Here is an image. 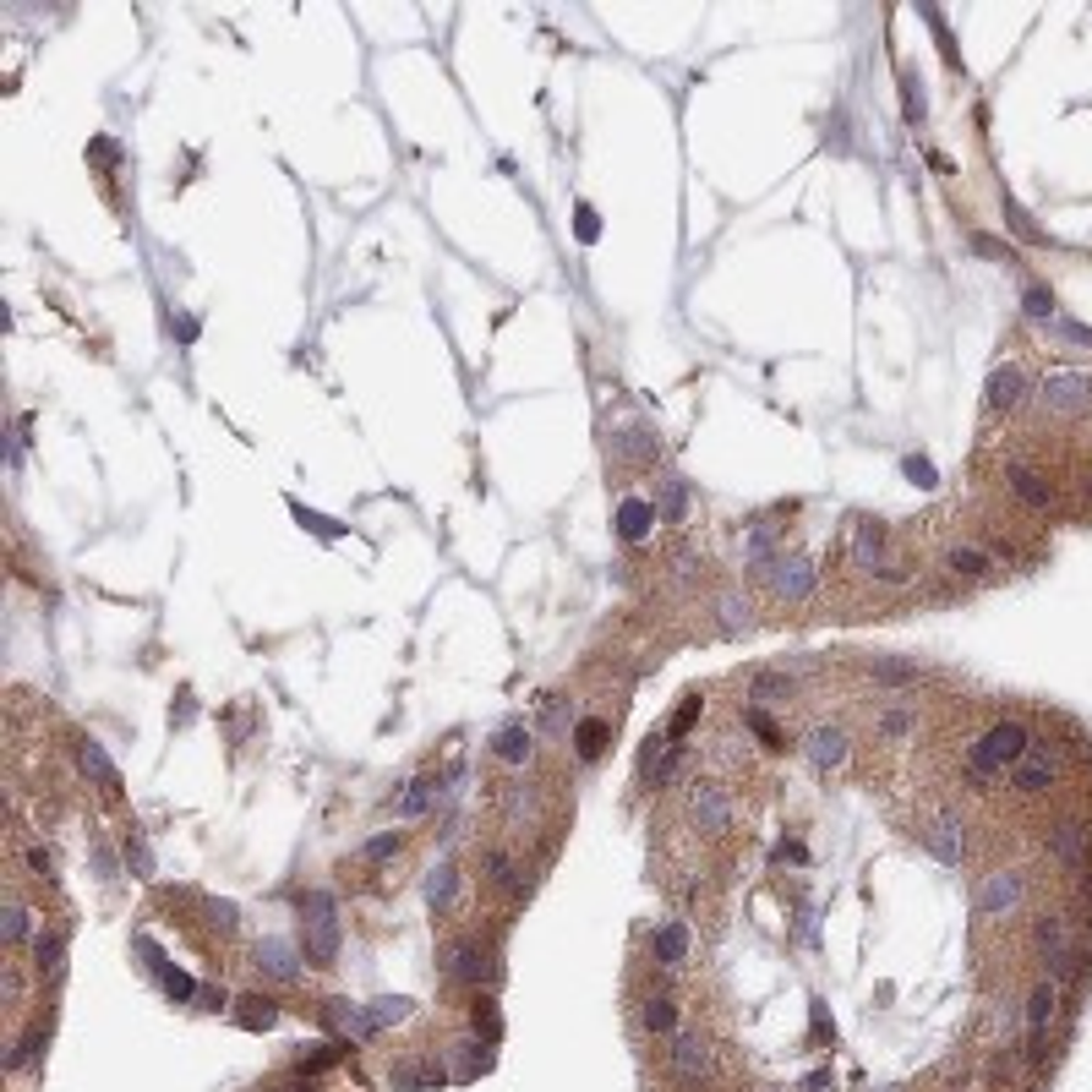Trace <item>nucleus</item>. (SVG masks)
<instances>
[{"instance_id": "obj_1", "label": "nucleus", "mask_w": 1092, "mask_h": 1092, "mask_svg": "<svg viewBox=\"0 0 1092 1092\" xmlns=\"http://www.w3.org/2000/svg\"><path fill=\"white\" fill-rule=\"evenodd\" d=\"M1027 743L1032 738H1027V727H1021V722H994L978 743H972V782H978V787L1000 782L1005 765H1016L1021 754H1027Z\"/></svg>"}, {"instance_id": "obj_2", "label": "nucleus", "mask_w": 1092, "mask_h": 1092, "mask_svg": "<svg viewBox=\"0 0 1092 1092\" xmlns=\"http://www.w3.org/2000/svg\"><path fill=\"white\" fill-rule=\"evenodd\" d=\"M300 917H306V956L317 967H328L339 956V901L328 890H306L300 896Z\"/></svg>"}, {"instance_id": "obj_3", "label": "nucleus", "mask_w": 1092, "mask_h": 1092, "mask_svg": "<svg viewBox=\"0 0 1092 1092\" xmlns=\"http://www.w3.org/2000/svg\"><path fill=\"white\" fill-rule=\"evenodd\" d=\"M1054 782H1060V754H1054L1049 743H1027V754L1010 765V787H1016L1021 798H1038V793H1049Z\"/></svg>"}, {"instance_id": "obj_4", "label": "nucleus", "mask_w": 1092, "mask_h": 1092, "mask_svg": "<svg viewBox=\"0 0 1092 1092\" xmlns=\"http://www.w3.org/2000/svg\"><path fill=\"white\" fill-rule=\"evenodd\" d=\"M1021 896H1027V879L1016 874V868H1000V874H989L978 885V896H972V912L978 917H1000V912H1016Z\"/></svg>"}, {"instance_id": "obj_5", "label": "nucleus", "mask_w": 1092, "mask_h": 1092, "mask_svg": "<svg viewBox=\"0 0 1092 1092\" xmlns=\"http://www.w3.org/2000/svg\"><path fill=\"white\" fill-rule=\"evenodd\" d=\"M1087 404H1092V377L1087 371H1060V377L1043 382V410L1076 415V410H1087Z\"/></svg>"}, {"instance_id": "obj_6", "label": "nucleus", "mask_w": 1092, "mask_h": 1092, "mask_svg": "<svg viewBox=\"0 0 1092 1092\" xmlns=\"http://www.w3.org/2000/svg\"><path fill=\"white\" fill-rule=\"evenodd\" d=\"M765 579H771V590L782 601H804L815 596V563H804V557H776L771 568H760Z\"/></svg>"}, {"instance_id": "obj_7", "label": "nucleus", "mask_w": 1092, "mask_h": 1092, "mask_svg": "<svg viewBox=\"0 0 1092 1092\" xmlns=\"http://www.w3.org/2000/svg\"><path fill=\"white\" fill-rule=\"evenodd\" d=\"M672 1071H678L683 1082L711 1076V1049L700 1043V1032H678V1038H672Z\"/></svg>"}, {"instance_id": "obj_8", "label": "nucleus", "mask_w": 1092, "mask_h": 1092, "mask_svg": "<svg viewBox=\"0 0 1092 1092\" xmlns=\"http://www.w3.org/2000/svg\"><path fill=\"white\" fill-rule=\"evenodd\" d=\"M923 846L939 857L945 868H961V852H967V841H961V824L950 819V815H939L934 824L923 830Z\"/></svg>"}, {"instance_id": "obj_9", "label": "nucleus", "mask_w": 1092, "mask_h": 1092, "mask_svg": "<svg viewBox=\"0 0 1092 1092\" xmlns=\"http://www.w3.org/2000/svg\"><path fill=\"white\" fill-rule=\"evenodd\" d=\"M694 819H700V830H727L732 824V804L716 782H694Z\"/></svg>"}, {"instance_id": "obj_10", "label": "nucleus", "mask_w": 1092, "mask_h": 1092, "mask_svg": "<svg viewBox=\"0 0 1092 1092\" xmlns=\"http://www.w3.org/2000/svg\"><path fill=\"white\" fill-rule=\"evenodd\" d=\"M1049 852L1060 857L1065 868H1076V874H1082V868H1087V824H1071V819L1054 824V830H1049Z\"/></svg>"}, {"instance_id": "obj_11", "label": "nucleus", "mask_w": 1092, "mask_h": 1092, "mask_svg": "<svg viewBox=\"0 0 1092 1092\" xmlns=\"http://www.w3.org/2000/svg\"><path fill=\"white\" fill-rule=\"evenodd\" d=\"M656 503H650V497H623L618 503V536L629 541V546H639L650 536V525H656Z\"/></svg>"}, {"instance_id": "obj_12", "label": "nucleus", "mask_w": 1092, "mask_h": 1092, "mask_svg": "<svg viewBox=\"0 0 1092 1092\" xmlns=\"http://www.w3.org/2000/svg\"><path fill=\"white\" fill-rule=\"evenodd\" d=\"M322 1021H328V1027H339L344 1038H371V1032H377L371 1010L350 1005V1000H322Z\"/></svg>"}, {"instance_id": "obj_13", "label": "nucleus", "mask_w": 1092, "mask_h": 1092, "mask_svg": "<svg viewBox=\"0 0 1092 1092\" xmlns=\"http://www.w3.org/2000/svg\"><path fill=\"white\" fill-rule=\"evenodd\" d=\"M650 503H656V514L667 519V525H683V519H689V481H683V475H661Z\"/></svg>"}, {"instance_id": "obj_14", "label": "nucleus", "mask_w": 1092, "mask_h": 1092, "mask_svg": "<svg viewBox=\"0 0 1092 1092\" xmlns=\"http://www.w3.org/2000/svg\"><path fill=\"white\" fill-rule=\"evenodd\" d=\"M492 754H497L503 765H530V754H536V732H530L525 722H508V727L492 738Z\"/></svg>"}, {"instance_id": "obj_15", "label": "nucleus", "mask_w": 1092, "mask_h": 1092, "mask_svg": "<svg viewBox=\"0 0 1092 1092\" xmlns=\"http://www.w3.org/2000/svg\"><path fill=\"white\" fill-rule=\"evenodd\" d=\"M804 749H809V760H815L819 771H835V765H846V732L841 727H815Z\"/></svg>"}, {"instance_id": "obj_16", "label": "nucleus", "mask_w": 1092, "mask_h": 1092, "mask_svg": "<svg viewBox=\"0 0 1092 1092\" xmlns=\"http://www.w3.org/2000/svg\"><path fill=\"white\" fill-rule=\"evenodd\" d=\"M77 765H83V771L104 787V793H121V771L110 765V754H104L99 738H83V743H77Z\"/></svg>"}, {"instance_id": "obj_17", "label": "nucleus", "mask_w": 1092, "mask_h": 1092, "mask_svg": "<svg viewBox=\"0 0 1092 1092\" xmlns=\"http://www.w3.org/2000/svg\"><path fill=\"white\" fill-rule=\"evenodd\" d=\"M749 700L760 705V711H765V705L793 700V672H787V667L782 672H754V678H749Z\"/></svg>"}, {"instance_id": "obj_18", "label": "nucleus", "mask_w": 1092, "mask_h": 1092, "mask_svg": "<svg viewBox=\"0 0 1092 1092\" xmlns=\"http://www.w3.org/2000/svg\"><path fill=\"white\" fill-rule=\"evenodd\" d=\"M650 945H656L661 967H683V961H689V928H683V923H661L656 934H650Z\"/></svg>"}, {"instance_id": "obj_19", "label": "nucleus", "mask_w": 1092, "mask_h": 1092, "mask_svg": "<svg viewBox=\"0 0 1092 1092\" xmlns=\"http://www.w3.org/2000/svg\"><path fill=\"white\" fill-rule=\"evenodd\" d=\"M443 793H448V787L437 782V776H415L410 793L393 804V815H399V819H415V815H426V809H432V798H443Z\"/></svg>"}, {"instance_id": "obj_20", "label": "nucleus", "mask_w": 1092, "mask_h": 1092, "mask_svg": "<svg viewBox=\"0 0 1092 1092\" xmlns=\"http://www.w3.org/2000/svg\"><path fill=\"white\" fill-rule=\"evenodd\" d=\"M1021 393H1027V377H1021V366H1000L989 377V410H1016Z\"/></svg>"}, {"instance_id": "obj_21", "label": "nucleus", "mask_w": 1092, "mask_h": 1092, "mask_svg": "<svg viewBox=\"0 0 1092 1092\" xmlns=\"http://www.w3.org/2000/svg\"><path fill=\"white\" fill-rule=\"evenodd\" d=\"M1054 983H1038L1032 989V1005H1027V1032H1032V1054H1043V1032H1049V1016H1054Z\"/></svg>"}, {"instance_id": "obj_22", "label": "nucleus", "mask_w": 1092, "mask_h": 1092, "mask_svg": "<svg viewBox=\"0 0 1092 1092\" xmlns=\"http://www.w3.org/2000/svg\"><path fill=\"white\" fill-rule=\"evenodd\" d=\"M258 967L269 972V978H278V983H289L300 972L295 967V950H289L284 939H263V945H258Z\"/></svg>"}, {"instance_id": "obj_23", "label": "nucleus", "mask_w": 1092, "mask_h": 1092, "mask_svg": "<svg viewBox=\"0 0 1092 1092\" xmlns=\"http://www.w3.org/2000/svg\"><path fill=\"white\" fill-rule=\"evenodd\" d=\"M33 956H39L44 978H61L66 972V939L55 934V928H39V934H33Z\"/></svg>"}, {"instance_id": "obj_24", "label": "nucleus", "mask_w": 1092, "mask_h": 1092, "mask_svg": "<svg viewBox=\"0 0 1092 1092\" xmlns=\"http://www.w3.org/2000/svg\"><path fill=\"white\" fill-rule=\"evenodd\" d=\"M607 738H612V722H607V716H585V722L574 727V749H579V760H601Z\"/></svg>"}, {"instance_id": "obj_25", "label": "nucleus", "mask_w": 1092, "mask_h": 1092, "mask_svg": "<svg viewBox=\"0 0 1092 1092\" xmlns=\"http://www.w3.org/2000/svg\"><path fill=\"white\" fill-rule=\"evenodd\" d=\"M879 546H885V525H879V519H868V525H857V541H852V563L863 568V574H874V568H879Z\"/></svg>"}, {"instance_id": "obj_26", "label": "nucleus", "mask_w": 1092, "mask_h": 1092, "mask_svg": "<svg viewBox=\"0 0 1092 1092\" xmlns=\"http://www.w3.org/2000/svg\"><path fill=\"white\" fill-rule=\"evenodd\" d=\"M612 454L629 459V464H645V459H656V437H650L645 426H629V432L612 437Z\"/></svg>"}, {"instance_id": "obj_27", "label": "nucleus", "mask_w": 1092, "mask_h": 1092, "mask_svg": "<svg viewBox=\"0 0 1092 1092\" xmlns=\"http://www.w3.org/2000/svg\"><path fill=\"white\" fill-rule=\"evenodd\" d=\"M486 972V956L475 945H454V956H448V978L454 983H481Z\"/></svg>"}, {"instance_id": "obj_28", "label": "nucleus", "mask_w": 1092, "mask_h": 1092, "mask_svg": "<svg viewBox=\"0 0 1092 1092\" xmlns=\"http://www.w3.org/2000/svg\"><path fill=\"white\" fill-rule=\"evenodd\" d=\"M236 1021H241L247 1032H269L273 1021H278V1005H273V1000H263V994H252V1000H241Z\"/></svg>"}, {"instance_id": "obj_29", "label": "nucleus", "mask_w": 1092, "mask_h": 1092, "mask_svg": "<svg viewBox=\"0 0 1092 1092\" xmlns=\"http://www.w3.org/2000/svg\"><path fill=\"white\" fill-rule=\"evenodd\" d=\"M1010 492L1021 497L1027 508H1049V486H1043V475H1032V470H1010Z\"/></svg>"}, {"instance_id": "obj_30", "label": "nucleus", "mask_w": 1092, "mask_h": 1092, "mask_svg": "<svg viewBox=\"0 0 1092 1092\" xmlns=\"http://www.w3.org/2000/svg\"><path fill=\"white\" fill-rule=\"evenodd\" d=\"M454 885H459L454 863H437V868H432V879H426V901H432V907L443 912L448 901H454Z\"/></svg>"}, {"instance_id": "obj_31", "label": "nucleus", "mask_w": 1092, "mask_h": 1092, "mask_svg": "<svg viewBox=\"0 0 1092 1092\" xmlns=\"http://www.w3.org/2000/svg\"><path fill=\"white\" fill-rule=\"evenodd\" d=\"M945 568H950V574H967V579H978V574H989V557H983L978 546H950Z\"/></svg>"}, {"instance_id": "obj_32", "label": "nucleus", "mask_w": 1092, "mask_h": 1092, "mask_svg": "<svg viewBox=\"0 0 1092 1092\" xmlns=\"http://www.w3.org/2000/svg\"><path fill=\"white\" fill-rule=\"evenodd\" d=\"M743 727H749V732H760V738H765V749H787V732L776 727L771 716L760 711V705H749V711H743Z\"/></svg>"}, {"instance_id": "obj_33", "label": "nucleus", "mask_w": 1092, "mask_h": 1092, "mask_svg": "<svg viewBox=\"0 0 1092 1092\" xmlns=\"http://www.w3.org/2000/svg\"><path fill=\"white\" fill-rule=\"evenodd\" d=\"M716 612H722V629H727V634H749V629H754L749 601H738V596H722V601H716Z\"/></svg>"}, {"instance_id": "obj_34", "label": "nucleus", "mask_w": 1092, "mask_h": 1092, "mask_svg": "<svg viewBox=\"0 0 1092 1092\" xmlns=\"http://www.w3.org/2000/svg\"><path fill=\"white\" fill-rule=\"evenodd\" d=\"M868 672H874L879 683H917V661H890V656H874V661H868Z\"/></svg>"}, {"instance_id": "obj_35", "label": "nucleus", "mask_w": 1092, "mask_h": 1092, "mask_svg": "<svg viewBox=\"0 0 1092 1092\" xmlns=\"http://www.w3.org/2000/svg\"><path fill=\"white\" fill-rule=\"evenodd\" d=\"M639 1016H645L650 1032H672V1027H678V1005L661 1000V994H656V1000H645V1010H639Z\"/></svg>"}, {"instance_id": "obj_36", "label": "nucleus", "mask_w": 1092, "mask_h": 1092, "mask_svg": "<svg viewBox=\"0 0 1092 1092\" xmlns=\"http://www.w3.org/2000/svg\"><path fill=\"white\" fill-rule=\"evenodd\" d=\"M700 711H705V700H700V694H683V705L672 711V722H667V738H683V732H689L694 722H700Z\"/></svg>"}, {"instance_id": "obj_37", "label": "nucleus", "mask_w": 1092, "mask_h": 1092, "mask_svg": "<svg viewBox=\"0 0 1092 1092\" xmlns=\"http://www.w3.org/2000/svg\"><path fill=\"white\" fill-rule=\"evenodd\" d=\"M901 110H907V121H912V126L928 115V99H923V83H917V72L901 77Z\"/></svg>"}, {"instance_id": "obj_38", "label": "nucleus", "mask_w": 1092, "mask_h": 1092, "mask_svg": "<svg viewBox=\"0 0 1092 1092\" xmlns=\"http://www.w3.org/2000/svg\"><path fill=\"white\" fill-rule=\"evenodd\" d=\"M486 879H492V885H503V890H514V885H519L514 857H508V852H486Z\"/></svg>"}, {"instance_id": "obj_39", "label": "nucleus", "mask_w": 1092, "mask_h": 1092, "mask_svg": "<svg viewBox=\"0 0 1092 1092\" xmlns=\"http://www.w3.org/2000/svg\"><path fill=\"white\" fill-rule=\"evenodd\" d=\"M1021 311H1027L1032 322H1049V317H1054V295H1049L1043 284H1032L1027 295H1021Z\"/></svg>"}, {"instance_id": "obj_40", "label": "nucleus", "mask_w": 1092, "mask_h": 1092, "mask_svg": "<svg viewBox=\"0 0 1092 1092\" xmlns=\"http://www.w3.org/2000/svg\"><path fill=\"white\" fill-rule=\"evenodd\" d=\"M470 1021H475V1032H486V1038H503V1016H497L492 1000H475Z\"/></svg>"}, {"instance_id": "obj_41", "label": "nucleus", "mask_w": 1092, "mask_h": 1092, "mask_svg": "<svg viewBox=\"0 0 1092 1092\" xmlns=\"http://www.w3.org/2000/svg\"><path fill=\"white\" fill-rule=\"evenodd\" d=\"M574 236L585 241V247H590V241H601V214H596L590 203H579V208H574Z\"/></svg>"}, {"instance_id": "obj_42", "label": "nucleus", "mask_w": 1092, "mask_h": 1092, "mask_svg": "<svg viewBox=\"0 0 1092 1092\" xmlns=\"http://www.w3.org/2000/svg\"><path fill=\"white\" fill-rule=\"evenodd\" d=\"M289 514H295L306 530H317V536H339V530H344L339 519H328V514H311V508H300V503H289Z\"/></svg>"}, {"instance_id": "obj_43", "label": "nucleus", "mask_w": 1092, "mask_h": 1092, "mask_svg": "<svg viewBox=\"0 0 1092 1092\" xmlns=\"http://www.w3.org/2000/svg\"><path fill=\"white\" fill-rule=\"evenodd\" d=\"M393 852H399V830H382V835H371V841L361 846L366 863H382V857H393Z\"/></svg>"}, {"instance_id": "obj_44", "label": "nucleus", "mask_w": 1092, "mask_h": 1092, "mask_svg": "<svg viewBox=\"0 0 1092 1092\" xmlns=\"http://www.w3.org/2000/svg\"><path fill=\"white\" fill-rule=\"evenodd\" d=\"M901 475H907L912 486H939L934 464H928V459H917V454H907V459H901Z\"/></svg>"}, {"instance_id": "obj_45", "label": "nucleus", "mask_w": 1092, "mask_h": 1092, "mask_svg": "<svg viewBox=\"0 0 1092 1092\" xmlns=\"http://www.w3.org/2000/svg\"><path fill=\"white\" fill-rule=\"evenodd\" d=\"M1005 219H1010V230H1016V236H1021V241H1032V247H1038V241H1043V230H1038V225H1032V219H1027V214H1021V208H1016V203H1010V197H1005Z\"/></svg>"}, {"instance_id": "obj_46", "label": "nucleus", "mask_w": 1092, "mask_h": 1092, "mask_svg": "<svg viewBox=\"0 0 1092 1092\" xmlns=\"http://www.w3.org/2000/svg\"><path fill=\"white\" fill-rule=\"evenodd\" d=\"M404 1016H410V1000H371V1021H377V1027L404 1021Z\"/></svg>"}, {"instance_id": "obj_47", "label": "nucleus", "mask_w": 1092, "mask_h": 1092, "mask_svg": "<svg viewBox=\"0 0 1092 1092\" xmlns=\"http://www.w3.org/2000/svg\"><path fill=\"white\" fill-rule=\"evenodd\" d=\"M972 252L978 258H994V263H1016V252L1005 247V241H994V236H972Z\"/></svg>"}, {"instance_id": "obj_48", "label": "nucleus", "mask_w": 1092, "mask_h": 1092, "mask_svg": "<svg viewBox=\"0 0 1092 1092\" xmlns=\"http://www.w3.org/2000/svg\"><path fill=\"white\" fill-rule=\"evenodd\" d=\"M159 978H165V989H170V1000H192V994H197V983H192V978H186V972H181V967H165V972H159Z\"/></svg>"}, {"instance_id": "obj_49", "label": "nucleus", "mask_w": 1092, "mask_h": 1092, "mask_svg": "<svg viewBox=\"0 0 1092 1092\" xmlns=\"http://www.w3.org/2000/svg\"><path fill=\"white\" fill-rule=\"evenodd\" d=\"M879 732H885L890 743H901V738L912 732V716H907V711H885V716H879Z\"/></svg>"}, {"instance_id": "obj_50", "label": "nucleus", "mask_w": 1092, "mask_h": 1092, "mask_svg": "<svg viewBox=\"0 0 1092 1092\" xmlns=\"http://www.w3.org/2000/svg\"><path fill=\"white\" fill-rule=\"evenodd\" d=\"M481 1071H486L481 1043H459V1076H481Z\"/></svg>"}, {"instance_id": "obj_51", "label": "nucleus", "mask_w": 1092, "mask_h": 1092, "mask_svg": "<svg viewBox=\"0 0 1092 1092\" xmlns=\"http://www.w3.org/2000/svg\"><path fill=\"white\" fill-rule=\"evenodd\" d=\"M126 863H132L137 874H154V852H148V841H137V835H132V841H126Z\"/></svg>"}, {"instance_id": "obj_52", "label": "nucleus", "mask_w": 1092, "mask_h": 1092, "mask_svg": "<svg viewBox=\"0 0 1092 1092\" xmlns=\"http://www.w3.org/2000/svg\"><path fill=\"white\" fill-rule=\"evenodd\" d=\"M22 934H28V912L11 901V907H6V939H22Z\"/></svg>"}, {"instance_id": "obj_53", "label": "nucleus", "mask_w": 1092, "mask_h": 1092, "mask_svg": "<svg viewBox=\"0 0 1092 1092\" xmlns=\"http://www.w3.org/2000/svg\"><path fill=\"white\" fill-rule=\"evenodd\" d=\"M541 705H546V711H541V732H552V738H557V732H563V705H557V700H541Z\"/></svg>"}, {"instance_id": "obj_54", "label": "nucleus", "mask_w": 1092, "mask_h": 1092, "mask_svg": "<svg viewBox=\"0 0 1092 1092\" xmlns=\"http://www.w3.org/2000/svg\"><path fill=\"white\" fill-rule=\"evenodd\" d=\"M88 154L99 159V165H121V148H115L110 137H99V143H88Z\"/></svg>"}, {"instance_id": "obj_55", "label": "nucleus", "mask_w": 1092, "mask_h": 1092, "mask_svg": "<svg viewBox=\"0 0 1092 1092\" xmlns=\"http://www.w3.org/2000/svg\"><path fill=\"white\" fill-rule=\"evenodd\" d=\"M1054 333L1071 344H1092V328H1082V322H1054Z\"/></svg>"}, {"instance_id": "obj_56", "label": "nucleus", "mask_w": 1092, "mask_h": 1092, "mask_svg": "<svg viewBox=\"0 0 1092 1092\" xmlns=\"http://www.w3.org/2000/svg\"><path fill=\"white\" fill-rule=\"evenodd\" d=\"M771 857H776V863H804L809 852H804V841H782V846H776Z\"/></svg>"}, {"instance_id": "obj_57", "label": "nucleus", "mask_w": 1092, "mask_h": 1092, "mask_svg": "<svg viewBox=\"0 0 1092 1092\" xmlns=\"http://www.w3.org/2000/svg\"><path fill=\"white\" fill-rule=\"evenodd\" d=\"M830 148H835V154H846V115H835V121H830Z\"/></svg>"}, {"instance_id": "obj_58", "label": "nucleus", "mask_w": 1092, "mask_h": 1092, "mask_svg": "<svg viewBox=\"0 0 1092 1092\" xmlns=\"http://www.w3.org/2000/svg\"><path fill=\"white\" fill-rule=\"evenodd\" d=\"M192 716H197L192 694H181V705H176V711H170V722H176V727H186V722H192Z\"/></svg>"}, {"instance_id": "obj_59", "label": "nucleus", "mask_w": 1092, "mask_h": 1092, "mask_svg": "<svg viewBox=\"0 0 1092 1092\" xmlns=\"http://www.w3.org/2000/svg\"><path fill=\"white\" fill-rule=\"evenodd\" d=\"M28 863H33V868H39V874H55V857H50V852H44V846H33V852H28Z\"/></svg>"}, {"instance_id": "obj_60", "label": "nucleus", "mask_w": 1092, "mask_h": 1092, "mask_svg": "<svg viewBox=\"0 0 1092 1092\" xmlns=\"http://www.w3.org/2000/svg\"><path fill=\"white\" fill-rule=\"evenodd\" d=\"M93 863H99L104 879H115V852H110V846H99V852H93Z\"/></svg>"}, {"instance_id": "obj_61", "label": "nucleus", "mask_w": 1092, "mask_h": 1092, "mask_svg": "<svg viewBox=\"0 0 1092 1092\" xmlns=\"http://www.w3.org/2000/svg\"><path fill=\"white\" fill-rule=\"evenodd\" d=\"M208 912H214V923H236V907H230V901H208Z\"/></svg>"}, {"instance_id": "obj_62", "label": "nucleus", "mask_w": 1092, "mask_h": 1092, "mask_svg": "<svg viewBox=\"0 0 1092 1092\" xmlns=\"http://www.w3.org/2000/svg\"><path fill=\"white\" fill-rule=\"evenodd\" d=\"M170 328H176V339H186V344L197 339V317H176V322H170Z\"/></svg>"}, {"instance_id": "obj_63", "label": "nucleus", "mask_w": 1092, "mask_h": 1092, "mask_svg": "<svg viewBox=\"0 0 1092 1092\" xmlns=\"http://www.w3.org/2000/svg\"><path fill=\"white\" fill-rule=\"evenodd\" d=\"M694 574H700V557L683 552V557H678V579H694Z\"/></svg>"}]
</instances>
